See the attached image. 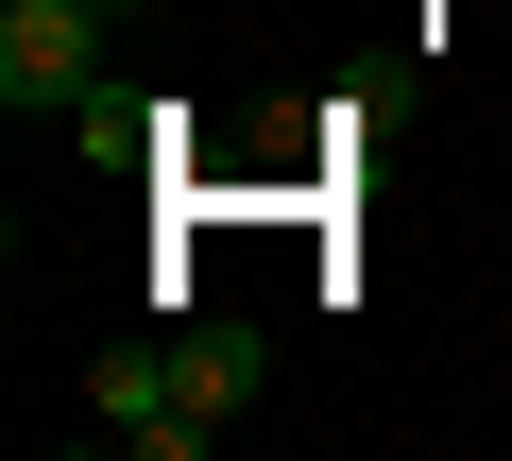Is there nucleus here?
<instances>
[{"label": "nucleus", "mask_w": 512, "mask_h": 461, "mask_svg": "<svg viewBox=\"0 0 512 461\" xmlns=\"http://www.w3.org/2000/svg\"><path fill=\"white\" fill-rule=\"evenodd\" d=\"M69 137H86V171H154V137H188L171 103H137V86H86L69 103Z\"/></svg>", "instance_id": "nucleus-4"}, {"label": "nucleus", "mask_w": 512, "mask_h": 461, "mask_svg": "<svg viewBox=\"0 0 512 461\" xmlns=\"http://www.w3.org/2000/svg\"><path fill=\"white\" fill-rule=\"evenodd\" d=\"M256 393H274V325H171V461H205Z\"/></svg>", "instance_id": "nucleus-2"}, {"label": "nucleus", "mask_w": 512, "mask_h": 461, "mask_svg": "<svg viewBox=\"0 0 512 461\" xmlns=\"http://www.w3.org/2000/svg\"><path fill=\"white\" fill-rule=\"evenodd\" d=\"M86 444L171 461V342H103V359H86Z\"/></svg>", "instance_id": "nucleus-3"}, {"label": "nucleus", "mask_w": 512, "mask_h": 461, "mask_svg": "<svg viewBox=\"0 0 512 461\" xmlns=\"http://www.w3.org/2000/svg\"><path fill=\"white\" fill-rule=\"evenodd\" d=\"M86 86H103V0H0V103L69 120Z\"/></svg>", "instance_id": "nucleus-1"}]
</instances>
